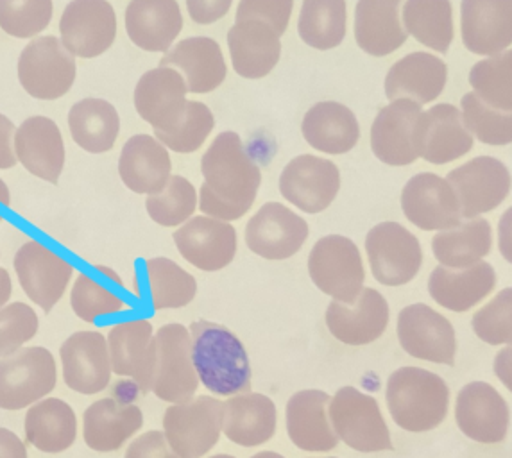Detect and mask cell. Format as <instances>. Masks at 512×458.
<instances>
[{"mask_svg": "<svg viewBox=\"0 0 512 458\" xmlns=\"http://www.w3.org/2000/svg\"><path fill=\"white\" fill-rule=\"evenodd\" d=\"M205 183L199 190V210L217 221H239L251 210L262 185L260 167L249 156L235 131H224L201 158Z\"/></svg>", "mask_w": 512, "mask_h": 458, "instance_id": "obj_1", "label": "cell"}, {"mask_svg": "<svg viewBox=\"0 0 512 458\" xmlns=\"http://www.w3.org/2000/svg\"><path fill=\"white\" fill-rule=\"evenodd\" d=\"M192 360L197 378L215 396H239L251 389V364L242 340L226 326L208 321L190 324Z\"/></svg>", "mask_w": 512, "mask_h": 458, "instance_id": "obj_2", "label": "cell"}, {"mask_svg": "<svg viewBox=\"0 0 512 458\" xmlns=\"http://www.w3.org/2000/svg\"><path fill=\"white\" fill-rule=\"evenodd\" d=\"M387 407L396 425L412 433L434 430L448 416L450 389L421 367H400L387 382Z\"/></svg>", "mask_w": 512, "mask_h": 458, "instance_id": "obj_3", "label": "cell"}, {"mask_svg": "<svg viewBox=\"0 0 512 458\" xmlns=\"http://www.w3.org/2000/svg\"><path fill=\"white\" fill-rule=\"evenodd\" d=\"M197 387L190 330L183 324H165L154 335L151 392L176 405L194 398Z\"/></svg>", "mask_w": 512, "mask_h": 458, "instance_id": "obj_4", "label": "cell"}, {"mask_svg": "<svg viewBox=\"0 0 512 458\" xmlns=\"http://www.w3.org/2000/svg\"><path fill=\"white\" fill-rule=\"evenodd\" d=\"M224 403L214 396H197L176 403L163 414V433L180 458H203L219 444Z\"/></svg>", "mask_w": 512, "mask_h": 458, "instance_id": "obj_5", "label": "cell"}, {"mask_svg": "<svg viewBox=\"0 0 512 458\" xmlns=\"http://www.w3.org/2000/svg\"><path fill=\"white\" fill-rule=\"evenodd\" d=\"M308 274L323 294L348 305L359 297L366 280L359 247L341 235L317 240L308 255Z\"/></svg>", "mask_w": 512, "mask_h": 458, "instance_id": "obj_6", "label": "cell"}, {"mask_svg": "<svg viewBox=\"0 0 512 458\" xmlns=\"http://www.w3.org/2000/svg\"><path fill=\"white\" fill-rule=\"evenodd\" d=\"M328 416L333 432L351 450L378 453L393 450L391 433L378 401L355 387H342L330 401Z\"/></svg>", "mask_w": 512, "mask_h": 458, "instance_id": "obj_7", "label": "cell"}, {"mask_svg": "<svg viewBox=\"0 0 512 458\" xmlns=\"http://www.w3.org/2000/svg\"><path fill=\"white\" fill-rule=\"evenodd\" d=\"M17 70L22 88L40 101H56L69 94L77 76L76 58L56 36L27 43Z\"/></svg>", "mask_w": 512, "mask_h": 458, "instance_id": "obj_8", "label": "cell"}, {"mask_svg": "<svg viewBox=\"0 0 512 458\" xmlns=\"http://www.w3.org/2000/svg\"><path fill=\"white\" fill-rule=\"evenodd\" d=\"M58 369L51 351L24 348L0 358V408L33 407L56 389Z\"/></svg>", "mask_w": 512, "mask_h": 458, "instance_id": "obj_9", "label": "cell"}, {"mask_svg": "<svg viewBox=\"0 0 512 458\" xmlns=\"http://www.w3.org/2000/svg\"><path fill=\"white\" fill-rule=\"evenodd\" d=\"M13 265L20 287L45 314L60 303L74 276V265L40 240L20 247Z\"/></svg>", "mask_w": 512, "mask_h": 458, "instance_id": "obj_10", "label": "cell"}, {"mask_svg": "<svg viewBox=\"0 0 512 458\" xmlns=\"http://www.w3.org/2000/svg\"><path fill=\"white\" fill-rule=\"evenodd\" d=\"M367 258L378 283L402 287L418 276L423 251L418 238L398 222H382L367 233Z\"/></svg>", "mask_w": 512, "mask_h": 458, "instance_id": "obj_11", "label": "cell"}, {"mask_svg": "<svg viewBox=\"0 0 512 458\" xmlns=\"http://www.w3.org/2000/svg\"><path fill=\"white\" fill-rule=\"evenodd\" d=\"M60 34L74 58H99L117 38L115 9L108 0H72L61 15Z\"/></svg>", "mask_w": 512, "mask_h": 458, "instance_id": "obj_12", "label": "cell"}, {"mask_svg": "<svg viewBox=\"0 0 512 458\" xmlns=\"http://www.w3.org/2000/svg\"><path fill=\"white\" fill-rule=\"evenodd\" d=\"M446 181L455 190L464 219H477L482 213L493 212L507 199L512 185L509 169L491 156H478L452 170Z\"/></svg>", "mask_w": 512, "mask_h": 458, "instance_id": "obj_13", "label": "cell"}, {"mask_svg": "<svg viewBox=\"0 0 512 458\" xmlns=\"http://www.w3.org/2000/svg\"><path fill=\"white\" fill-rule=\"evenodd\" d=\"M341 190V172L335 163L312 154H301L285 165L280 194L301 212H325Z\"/></svg>", "mask_w": 512, "mask_h": 458, "instance_id": "obj_14", "label": "cell"}, {"mask_svg": "<svg viewBox=\"0 0 512 458\" xmlns=\"http://www.w3.org/2000/svg\"><path fill=\"white\" fill-rule=\"evenodd\" d=\"M398 340L410 357L432 364H455L457 339L452 323L423 303L407 306L400 312Z\"/></svg>", "mask_w": 512, "mask_h": 458, "instance_id": "obj_15", "label": "cell"}, {"mask_svg": "<svg viewBox=\"0 0 512 458\" xmlns=\"http://www.w3.org/2000/svg\"><path fill=\"white\" fill-rule=\"evenodd\" d=\"M307 238V221L282 203H265L246 226L249 249L256 256L273 262L298 255Z\"/></svg>", "mask_w": 512, "mask_h": 458, "instance_id": "obj_16", "label": "cell"}, {"mask_svg": "<svg viewBox=\"0 0 512 458\" xmlns=\"http://www.w3.org/2000/svg\"><path fill=\"white\" fill-rule=\"evenodd\" d=\"M405 217L423 231H446L462 222L461 204L446 179L421 172L409 179L402 192Z\"/></svg>", "mask_w": 512, "mask_h": 458, "instance_id": "obj_17", "label": "cell"}, {"mask_svg": "<svg viewBox=\"0 0 512 458\" xmlns=\"http://www.w3.org/2000/svg\"><path fill=\"white\" fill-rule=\"evenodd\" d=\"M63 380L67 387L94 396L110 385L111 360L108 340L101 331H77L60 349Z\"/></svg>", "mask_w": 512, "mask_h": 458, "instance_id": "obj_18", "label": "cell"}, {"mask_svg": "<svg viewBox=\"0 0 512 458\" xmlns=\"http://www.w3.org/2000/svg\"><path fill=\"white\" fill-rule=\"evenodd\" d=\"M172 237L180 255L199 271H222L237 255L235 228L206 215L192 217Z\"/></svg>", "mask_w": 512, "mask_h": 458, "instance_id": "obj_19", "label": "cell"}, {"mask_svg": "<svg viewBox=\"0 0 512 458\" xmlns=\"http://www.w3.org/2000/svg\"><path fill=\"white\" fill-rule=\"evenodd\" d=\"M419 158L434 165L455 162L473 147V136L461 111L453 104H437L421 113L414 131Z\"/></svg>", "mask_w": 512, "mask_h": 458, "instance_id": "obj_20", "label": "cell"}, {"mask_svg": "<svg viewBox=\"0 0 512 458\" xmlns=\"http://www.w3.org/2000/svg\"><path fill=\"white\" fill-rule=\"evenodd\" d=\"M389 303L375 289H362L353 303L332 301L326 308V326L335 339L348 346H367L380 339L389 326Z\"/></svg>", "mask_w": 512, "mask_h": 458, "instance_id": "obj_21", "label": "cell"}, {"mask_svg": "<svg viewBox=\"0 0 512 458\" xmlns=\"http://www.w3.org/2000/svg\"><path fill=\"white\" fill-rule=\"evenodd\" d=\"M455 419L466 437L482 444H495L507 437L509 407L489 383H468L457 396Z\"/></svg>", "mask_w": 512, "mask_h": 458, "instance_id": "obj_22", "label": "cell"}, {"mask_svg": "<svg viewBox=\"0 0 512 458\" xmlns=\"http://www.w3.org/2000/svg\"><path fill=\"white\" fill-rule=\"evenodd\" d=\"M421 113L416 102L398 99L376 115L371 128V149L380 162L407 167L418 160L414 131Z\"/></svg>", "mask_w": 512, "mask_h": 458, "instance_id": "obj_23", "label": "cell"}, {"mask_svg": "<svg viewBox=\"0 0 512 458\" xmlns=\"http://www.w3.org/2000/svg\"><path fill=\"white\" fill-rule=\"evenodd\" d=\"M187 92V83L176 68L156 67L138 79L133 99L138 115L153 126L154 133H162L183 115Z\"/></svg>", "mask_w": 512, "mask_h": 458, "instance_id": "obj_24", "label": "cell"}, {"mask_svg": "<svg viewBox=\"0 0 512 458\" xmlns=\"http://www.w3.org/2000/svg\"><path fill=\"white\" fill-rule=\"evenodd\" d=\"M15 153L22 167L36 178L56 185L65 167V142L49 117H29L15 133Z\"/></svg>", "mask_w": 512, "mask_h": 458, "instance_id": "obj_25", "label": "cell"}, {"mask_svg": "<svg viewBox=\"0 0 512 458\" xmlns=\"http://www.w3.org/2000/svg\"><path fill=\"white\" fill-rule=\"evenodd\" d=\"M461 26L468 51L500 54L512 45V0H462Z\"/></svg>", "mask_w": 512, "mask_h": 458, "instance_id": "obj_26", "label": "cell"}, {"mask_svg": "<svg viewBox=\"0 0 512 458\" xmlns=\"http://www.w3.org/2000/svg\"><path fill=\"white\" fill-rule=\"evenodd\" d=\"M111 369L133 378L142 392H151L154 328L147 319H126L108 331Z\"/></svg>", "mask_w": 512, "mask_h": 458, "instance_id": "obj_27", "label": "cell"}, {"mask_svg": "<svg viewBox=\"0 0 512 458\" xmlns=\"http://www.w3.org/2000/svg\"><path fill=\"white\" fill-rule=\"evenodd\" d=\"M332 398L323 391H299L287 401V433L292 444L307 453L335 450L339 437L333 432L328 407Z\"/></svg>", "mask_w": 512, "mask_h": 458, "instance_id": "obj_28", "label": "cell"}, {"mask_svg": "<svg viewBox=\"0 0 512 458\" xmlns=\"http://www.w3.org/2000/svg\"><path fill=\"white\" fill-rule=\"evenodd\" d=\"M160 67L180 70L190 94L214 92L228 74L221 45L206 36H194L174 45L163 56Z\"/></svg>", "mask_w": 512, "mask_h": 458, "instance_id": "obj_29", "label": "cell"}, {"mask_svg": "<svg viewBox=\"0 0 512 458\" xmlns=\"http://www.w3.org/2000/svg\"><path fill=\"white\" fill-rule=\"evenodd\" d=\"M171 154L151 135H135L122 147L119 174L122 183L135 194L153 196L171 179Z\"/></svg>", "mask_w": 512, "mask_h": 458, "instance_id": "obj_30", "label": "cell"}, {"mask_svg": "<svg viewBox=\"0 0 512 458\" xmlns=\"http://www.w3.org/2000/svg\"><path fill=\"white\" fill-rule=\"evenodd\" d=\"M226 40L233 70L244 79L269 76L282 56L280 36L273 27L258 20L235 22Z\"/></svg>", "mask_w": 512, "mask_h": 458, "instance_id": "obj_31", "label": "cell"}, {"mask_svg": "<svg viewBox=\"0 0 512 458\" xmlns=\"http://www.w3.org/2000/svg\"><path fill=\"white\" fill-rule=\"evenodd\" d=\"M181 29L178 0H131L126 8V33L142 51H171Z\"/></svg>", "mask_w": 512, "mask_h": 458, "instance_id": "obj_32", "label": "cell"}, {"mask_svg": "<svg viewBox=\"0 0 512 458\" xmlns=\"http://www.w3.org/2000/svg\"><path fill=\"white\" fill-rule=\"evenodd\" d=\"M448 68L443 60L428 52H412L396 61L385 77V95L389 101L407 99L428 104L443 94Z\"/></svg>", "mask_w": 512, "mask_h": 458, "instance_id": "obj_33", "label": "cell"}, {"mask_svg": "<svg viewBox=\"0 0 512 458\" xmlns=\"http://www.w3.org/2000/svg\"><path fill=\"white\" fill-rule=\"evenodd\" d=\"M144 426V414L137 405L104 398L86 408L83 439L99 453L119 451Z\"/></svg>", "mask_w": 512, "mask_h": 458, "instance_id": "obj_34", "label": "cell"}, {"mask_svg": "<svg viewBox=\"0 0 512 458\" xmlns=\"http://www.w3.org/2000/svg\"><path fill=\"white\" fill-rule=\"evenodd\" d=\"M278 410L273 399L258 392L233 396L224 403L222 433L242 448H256L276 435Z\"/></svg>", "mask_w": 512, "mask_h": 458, "instance_id": "obj_35", "label": "cell"}, {"mask_svg": "<svg viewBox=\"0 0 512 458\" xmlns=\"http://www.w3.org/2000/svg\"><path fill=\"white\" fill-rule=\"evenodd\" d=\"M70 305L81 321L90 324L122 314L129 308L124 281L104 265L79 272L70 292Z\"/></svg>", "mask_w": 512, "mask_h": 458, "instance_id": "obj_36", "label": "cell"}, {"mask_svg": "<svg viewBox=\"0 0 512 458\" xmlns=\"http://www.w3.org/2000/svg\"><path fill=\"white\" fill-rule=\"evenodd\" d=\"M496 272L491 263L478 262L466 269L436 267L430 280L428 292L437 305L452 312H468L495 289Z\"/></svg>", "mask_w": 512, "mask_h": 458, "instance_id": "obj_37", "label": "cell"}, {"mask_svg": "<svg viewBox=\"0 0 512 458\" xmlns=\"http://www.w3.org/2000/svg\"><path fill=\"white\" fill-rule=\"evenodd\" d=\"M403 0H359L355 8V40L362 51L384 58L407 42L400 20Z\"/></svg>", "mask_w": 512, "mask_h": 458, "instance_id": "obj_38", "label": "cell"}, {"mask_svg": "<svg viewBox=\"0 0 512 458\" xmlns=\"http://www.w3.org/2000/svg\"><path fill=\"white\" fill-rule=\"evenodd\" d=\"M301 133L308 145L326 154H346L360 138L359 120L341 102H317L307 111Z\"/></svg>", "mask_w": 512, "mask_h": 458, "instance_id": "obj_39", "label": "cell"}, {"mask_svg": "<svg viewBox=\"0 0 512 458\" xmlns=\"http://www.w3.org/2000/svg\"><path fill=\"white\" fill-rule=\"evenodd\" d=\"M137 296L153 310H178L194 301L197 281L190 272L169 258H149L137 280Z\"/></svg>", "mask_w": 512, "mask_h": 458, "instance_id": "obj_40", "label": "cell"}, {"mask_svg": "<svg viewBox=\"0 0 512 458\" xmlns=\"http://www.w3.org/2000/svg\"><path fill=\"white\" fill-rule=\"evenodd\" d=\"M77 417L63 399L45 398L29 407L26 414V439L43 453H63L74 446Z\"/></svg>", "mask_w": 512, "mask_h": 458, "instance_id": "obj_41", "label": "cell"}, {"mask_svg": "<svg viewBox=\"0 0 512 458\" xmlns=\"http://www.w3.org/2000/svg\"><path fill=\"white\" fill-rule=\"evenodd\" d=\"M69 129L72 140L86 153H108L119 138V113L104 99H83L70 108Z\"/></svg>", "mask_w": 512, "mask_h": 458, "instance_id": "obj_42", "label": "cell"}, {"mask_svg": "<svg viewBox=\"0 0 512 458\" xmlns=\"http://www.w3.org/2000/svg\"><path fill=\"white\" fill-rule=\"evenodd\" d=\"M493 233L486 219L461 222L457 228L439 231L432 240L437 262L448 269H466L489 255Z\"/></svg>", "mask_w": 512, "mask_h": 458, "instance_id": "obj_43", "label": "cell"}, {"mask_svg": "<svg viewBox=\"0 0 512 458\" xmlns=\"http://www.w3.org/2000/svg\"><path fill=\"white\" fill-rule=\"evenodd\" d=\"M346 0H303L299 11V38L316 51H330L346 38Z\"/></svg>", "mask_w": 512, "mask_h": 458, "instance_id": "obj_44", "label": "cell"}, {"mask_svg": "<svg viewBox=\"0 0 512 458\" xmlns=\"http://www.w3.org/2000/svg\"><path fill=\"white\" fill-rule=\"evenodd\" d=\"M405 31L421 45L446 54L453 42V9L450 0H407L403 8Z\"/></svg>", "mask_w": 512, "mask_h": 458, "instance_id": "obj_45", "label": "cell"}, {"mask_svg": "<svg viewBox=\"0 0 512 458\" xmlns=\"http://www.w3.org/2000/svg\"><path fill=\"white\" fill-rule=\"evenodd\" d=\"M470 85L478 99L496 110L512 111V51L500 52L471 68Z\"/></svg>", "mask_w": 512, "mask_h": 458, "instance_id": "obj_46", "label": "cell"}, {"mask_svg": "<svg viewBox=\"0 0 512 458\" xmlns=\"http://www.w3.org/2000/svg\"><path fill=\"white\" fill-rule=\"evenodd\" d=\"M214 128V113L210 108L203 102L187 101V108L176 124L167 131L154 133V138L174 153L192 154L203 147Z\"/></svg>", "mask_w": 512, "mask_h": 458, "instance_id": "obj_47", "label": "cell"}, {"mask_svg": "<svg viewBox=\"0 0 512 458\" xmlns=\"http://www.w3.org/2000/svg\"><path fill=\"white\" fill-rule=\"evenodd\" d=\"M146 208L156 224L176 228L190 221L196 212V188L183 176H171L162 192L147 196Z\"/></svg>", "mask_w": 512, "mask_h": 458, "instance_id": "obj_48", "label": "cell"}, {"mask_svg": "<svg viewBox=\"0 0 512 458\" xmlns=\"http://www.w3.org/2000/svg\"><path fill=\"white\" fill-rule=\"evenodd\" d=\"M462 119L468 131L477 136L482 144H512V111L496 110L480 101L478 95L462 97Z\"/></svg>", "mask_w": 512, "mask_h": 458, "instance_id": "obj_49", "label": "cell"}, {"mask_svg": "<svg viewBox=\"0 0 512 458\" xmlns=\"http://www.w3.org/2000/svg\"><path fill=\"white\" fill-rule=\"evenodd\" d=\"M52 15V0H0V29L18 40L43 33L51 26Z\"/></svg>", "mask_w": 512, "mask_h": 458, "instance_id": "obj_50", "label": "cell"}, {"mask_svg": "<svg viewBox=\"0 0 512 458\" xmlns=\"http://www.w3.org/2000/svg\"><path fill=\"white\" fill-rule=\"evenodd\" d=\"M38 328V315L26 303L0 308V358L15 355L26 342L35 339Z\"/></svg>", "mask_w": 512, "mask_h": 458, "instance_id": "obj_51", "label": "cell"}, {"mask_svg": "<svg viewBox=\"0 0 512 458\" xmlns=\"http://www.w3.org/2000/svg\"><path fill=\"white\" fill-rule=\"evenodd\" d=\"M478 339L487 344H512V287L480 308L471 321Z\"/></svg>", "mask_w": 512, "mask_h": 458, "instance_id": "obj_52", "label": "cell"}, {"mask_svg": "<svg viewBox=\"0 0 512 458\" xmlns=\"http://www.w3.org/2000/svg\"><path fill=\"white\" fill-rule=\"evenodd\" d=\"M294 0H240L235 22L258 20L283 36L291 22Z\"/></svg>", "mask_w": 512, "mask_h": 458, "instance_id": "obj_53", "label": "cell"}, {"mask_svg": "<svg viewBox=\"0 0 512 458\" xmlns=\"http://www.w3.org/2000/svg\"><path fill=\"white\" fill-rule=\"evenodd\" d=\"M124 458H180L172 451L165 433L153 430L137 437L129 444Z\"/></svg>", "mask_w": 512, "mask_h": 458, "instance_id": "obj_54", "label": "cell"}, {"mask_svg": "<svg viewBox=\"0 0 512 458\" xmlns=\"http://www.w3.org/2000/svg\"><path fill=\"white\" fill-rule=\"evenodd\" d=\"M233 0H187L188 15L199 26H210L230 13Z\"/></svg>", "mask_w": 512, "mask_h": 458, "instance_id": "obj_55", "label": "cell"}, {"mask_svg": "<svg viewBox=\"0 0 512 458\" xmlns=\"http://www.w3.org/2000/svg\"><path fill=\"white\" fill-rule=\"evenodd\" d=\"M15 124L6 115L0 113V170L13 169L17 165L15 153Z\"/></svg>", "mask_w": 512, "mask_h": 458, "instance_id": "obj_56", "label": "cell"}, {"mask_svg": "<svg viewBox=\"0 0 512 458\" xmlns=\"http://www.w3.org/2000/svg\"><path fill=\"white\" fill-rule=\"evenodd\" d=\"M0 458H27L26 444L6 428H0Z\"/></svg>", "mask_w": 512, "mask_h": 458, "instance_id": "obj_57", "label": "cell"}, {"mask_svg": "<svg viewBox=\"0 0 512 458\" xmlns=\"http://www.w3.org/2000/svg\"><path fill=\"white\" fill-rule=\"evenodd\" d=\"M498 246L505 260L512 263V206L502 215L498 224Z\"/></svg>", "mask_w": 512, "mask_h": 458, "instance_id": "obj_58", "label": "cell"}, {"mask_svg": "<svg viewBox=\"0 0 512 458\" xmlns=\"http://www.w3.org/2000/svg\"><path fill=\"white\" fill-rule=\"evenodd\" d=\"M495 373L498 380L512 392V346L505 348L496 355Z\"/></svg>", "mask_w": 512, "mask_h": 458, "instance_id": "obj_59", "label": "cell"}, {"mask_svg": "<svg viewBox=\"0 0 512 458\" xmlns=\"http://www.w3.org/2000/svg\"><path fill=\"white\" fill-rule=\"evenodd\" d=\"M13 294V281L9 272L0 267V308H4L9 301V297Z\"/></svg>", "mask_w": 512, "mask_h": 458, "instance_id": "obj_60", "label": "cell"}, {"mask_svg": "<svg viewBox=\"0 0 512 458\" xmlns=\"http://www.w3.org/2000/svg\"><path fill=\"white\" fill-rule=\"evenodd\" d=\"M0 206L6 208V210L11 206V194H9L8 185L2 179H0ZM2 219H4V215L0 212V222H2Z\"/></svg>", "mask_w": 512, "mask_h": 458, "instance_id": "obj_61", "label": "cell"}, {"mask_svg": "<svg viewBox=\"0 0 512 458\" xmlns=\"http://www.w3.org/2000/svg\"><path fill=\"white\" fill-rule=\"evenodd\" d=\"M251 458H285L280 453H276V451H260V453H256Z\"/></svg>", "mask_w": 512, "mask_h": 458, "instance_id": "obj_62", "label": "cell"}, {"mask_svg": "<svg viewBox=\"0 0 512 458\" xmlns=\"http://www.w3.org/2000/svg\"><path fill=\"white\" fill-rule=\"evenodd\" d=\"M210 458H237L233 457V455H228V453H219V455H214V457Z\"/></svg>", "mask_w": 512, "mask_h": 458, "instance_id": "obj_63", "label": "cell"}, {"mask_svg": "<svg viewBox=\"0 0 512 458\" xmlns=\"http://www.w3.org/2000/svg\"><path fill=\"white\" fill-rule=\"evenodd\" d=\"M326 458H335V457H326Z\"/></svg>", "mask_w": 512, "mask_h": 458, "instance_id": "obj_64", "label": "cell"}]
</instances>
